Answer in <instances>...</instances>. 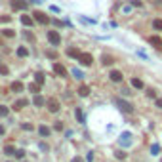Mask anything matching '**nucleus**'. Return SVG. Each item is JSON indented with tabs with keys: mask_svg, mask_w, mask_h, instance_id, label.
<instances>
[{
	"mask_svg": "<svg viewBox=\"0 0 162 162\" xmlns=\"http://www.w3.org/2000/svg\"><path fill=\"white\" fill-rule=\"evenodd\" d=\"M33 15H34V21H36V23H40V25H48V23L52 21V19H50L44 12H34Z\"/></svg>",
	"mask_w": 162,
	"mask_h": 162,
	"instance_id": "1",
	"label": "nucleus"
},
{
	"mask_svg": "<svg viewBox=\"0 0 162 162\" xmlns=\"http://www.w3.org/2000/svg\"><path fill=\"white\" fill-rule=\"evenodd\" d=\"M12 10H15V12H25L27 10V2L25 0H12Z\"/></svg>",
	"mask_w": 162,
	"mask_h": 162,
	"instance_id": "2",
	"label": "nucleus"
},
{
	"mask_svg": "<svg viewBox=\"0 0 162 162\" xmlns=\"http://www.w3.org/2000/svg\"><path fill=\"white\" fill-rule=\"evenodd\" d=\"M114 103H116V105H118L120 109H122L124 113H132V111H134V107L130 105L128 101H124V99H120V97H118V99H114Z\"/></svg>",
	"mask_w": 162,
	"mask_h": 162,
	"instance_id": "3",
	"label": "nucleus"
},
{
	"mask_svg": "<svg viewBox=\"0 0 162 162\" xmlns=\"http://www.w3.org/2000/svg\"><path fill=\"white\" fill-rule=\"evenodd\" d=\"M59 109H61V105H59V99H54V97H52V99H48V111H50V113H57Z\"/></svg>",
	"mask_w": 162,
	"mask_h": 162,
	"instance_id": "4",
	"label": "nucleus"
},
{
	"mask_svg": "<svg viewBox=\"0 0 162 162\" xmlns=\"http://www.w3.org/2000/svg\"><path fill=\"white\" fill-rule=\"evenodd\" d=\"M48 40H50L54 46H57V44L61 42V36H59V33H57V31H48Z\"/></svg>",
	"mask_w": 162,
	"mask_h": 162,
	"instance_id": "5",
	"label": "nucleus"
},
{
	"mask_svg": "<svg viewBox=\"0 0 162 162\" xmlns=\"http://www.w3.org/2000/svg\"><path fill=\"white\" fill-rule=\"evenodd\" d=\"M78 61H80V65H84V67H90L93 63V57L90 54H80V57H78Z\"/></svg>",
	"mask_w": 162,
	"mask_h": 162,
	"instance_id": "6",
	"label": "nucleus"
},
{
	"mask_svg": "<svg viewBox=\"0 0 162 162\" xmlns=\"http://www.w3.org/2000/svg\"><path fill=\"white\" fill-rule=\"evenodd\" d=\"M149 44L151 46H155L156 50H162V38L158 34H153V36H149Z\"/></svg>",
	"mask_w": 162,
	"mask_h": 162,
	"instance_id": "7",
	"label": "nucleus"
},
{
	"mask_svg": "<svg viewBox=\"0 0 162 162\" xmlns=\"http://www.w3.org/2000/svg\"><path fill=\"white\" fill-rule=\"evenodd\" d=\"M120 145L122 147H128V145H132V134H128V132H124L122 135H120Z\"/></svg>",
	"mask_w": 162,
	"mask_h": 162,
	"instance_id": "8",
	"label": "nucleus"
},
{
	"mask_svg": "<svg viewBox=\"0 0 162 162\" xmlns=\"http://www.w3.org/2000/svg\"><path fill=\"white\" fill-rule=\"evenodd\" d=\"M52 69H54V72L55 75H59V76H67V69L61 63H54V67H52Z\"/></svg>",
	"mask_w": 162,
	"mask_h": 162,
	"instance_id": "9",
	"label": "nucleus"
},
{
	"mask_svg": "<svg viewBox=\"0 0 162 162\" xmlns=\"http://www.w3.org/2000/svg\"><path fill=\"white\" fill-rule=\"evenodd\" d=\"M23 82H19V80H15V82H12V86H10V90L12 92H15V93H19V92H23Z\"/></svg>",
	"mask_w": 162,
	"mask_h": 162,
	"instance_id": "10",
	"label": "nucleus"
},
{
	"mask_svg": "<svg viewBox=\"0 0 162 162\" xmlns=\"http://www.w3.org/2000/svg\"><path fill=\"white\" fill-rule=\"evenodd\" d=\"M27 105H29L27 99H17V101L13 103V109H15V111H21V109H23V107H27Z\"/></svg>",
	"mask_w": 162,
	"mask_h": 162,
	"instance_id": "11",
	"label": "nucleus"
},
{
	"mask_svg": "<svg viewBox=\"0 0 162 162\" xmlns=\"http://www.w3.org/2000/svg\"><path fill=\"white\" fill-rule=\"evenodd\" d=\"M109 76H111V80L113 82H122V72H120V71H111V75H109Z\"/></svg>",
	"mask_w": 162,
	"mask_h": 162,
	"instance_id": "12",
	"label": "nucleus"
},
{
	"mask_svg": "<svg viewBox=\"0 0 162 162\" xmlns=\"http://www.w3.org/2000/svg\"><path fill=\"white\" fill-rule=\"evenodd\" d=\"M80 54H82V52L78 50V48H69V50H67V55H69V57H75V59H78Z\"/></svg>",
	"mask_w": 162,
	"mask_h": 162,
	"instance_id": "13",
	"label": "nucleus"
},
{
	"mask_svg": "<svg viewBox=\"0 0 162 162\" xmlns=\"http://www.w3.org/2000/svg\"><path fill=\"white\" fill-rule=\"evenodd\" d=\"M21 23L25 27H31V25L34 23V17H31V15H21Z\"/></svg>",
	"mask_w": 162,
	"mask_h": 162,
	"instance_id": "14",
	"label": "nucleus"
},
{
	"mask_svg": "<svg viewBox=\"0 0 162 162\" xmlns=\"http://www.w3.org/2000/svg\"><path fill=\"white\" fill-rule=\"evenodd\" d=\"M101 59H103V65H113V63H114V57H113V55H109V54H105V55L101 57Z\"/></svg>",
	"mask_w": 162,
	"mask_h": 162,
	"instance_id": "15",
	"label": "nucleus"
},
{
	"mask_svg": "<svg viewBox=\"0 0 162 162\" xmlns=\"http://www.w3.org/2000/svg\"><path fill=\"white\" fill-rule=\"evenodd\" d=\"M132 86H134V88H137V90H143V88H145V84L139 80V78H132Z\"/></svg>",
	"mask_w": 162,
	"mask_h": 162,
	"instance_id": "16",
	"label": "nucleus"
},
{
	"mask_svg": "<svg viewBox=\"0 0 162 162\" xmlns=\"http://www.w3.org/2000/svg\"><path fill=\"white\" fill-rule=\"evenodd\" d=\"M78 96H82V97L90 96V88H88V86H80V88H78Z\"/></svg>",
	"mask_w": 162,
	"mask_h": 162,
	"instance_id": "17",
	"label": "nucleus"
},
{
	"mask_svg": "<svg viewBox=\"0 0 162 162\" xmlns=\"http://www.w3.org/2000/svg\"><path fill=\"white\" fill-rule=\"evenodd\" d=\"M38 134L44 135V137H48V135H50V128L48 126H38Z\"/></svg>",
	"mask_w": 162,
	"mask_h": 162,
	"instance_id": "18",
	"label": "nucleus"
},
{
	"mask_svg": "<svg viewBox=\"0 0 162 162\" xmlns=\"http://www.w3.org/2000/svg\"><path fill=\"white\" fill-rule=\"evenodd\" d=\"M34 82H38V84L42 86L44 84V72H36V75H34Z\"/></svg>",
	"mask_w": 162,
	"mask_h": 162,
	"instance_id": "19",
	"label": "nucleus"
},
{
	"mask_svg": "<svg viewBox=\"0 0 162 162\" xmlns=\"http://www.w3.org/2000/svg\"><path fill=\"white\" fill-rule=\"evenodd\" d=\"M33 103H34V105H36V107H42V105H44V97H40V96H38V93H36V97L33 99Z\"/></svg>",
	"mask_w": 162,
	"mask_h": 162,
	"instance_id": "20",
	"label": "nucleus"
},
{
	"mask_svg": "<svg viewBox=\"0 0 162 162\" xmlns=\"http://www.w3.org/2000/svg\"><path fill=\"white\" fill-rule=\"evenodd\" d=\"M17 55L19 57H27L29 55V50L25 48V46H21V48H17Z\"/></svg>",
	"mask_w": 162,
	"mask_h": 162,
	"instance_id": "21",
	"label": "nucleus"
},
{
	"mask_svg": "<svg viewBox=\"0 0 162 162\" xmlns=\"http://www.w3.org/2000/svg\"><path fill=\"white\" fill-rule=\"evenodd\" d=\"M75 114H76V120H78V122H80V124H84V113H82L80 109H76Z\"/></svg>",
	"mask_w": 162,
	"mask_h": 162,
	"instance_id": "22",
	"label": "nucleus"
},
{
	"mask_svg": "<svg viewBox=\"0 0 162 162\" xmlns=\"http://www.w3.org/2000/svg\"><path fill=\"white\" fill-rule=\"evenodd\" d=\"M29 90L33 92V93H38V92H40V84H38V82H34V84H29Z\"/></svg>",
	"mask_w": 162,
	"mask_h": 162,
	"instance_id": "23",
	"label": "nucleus"
},
{
	"mask_svg": "<svg viewBox=\"0 0 162 162\" xmlns=\"http://www.w3.org/2000/svg\"><path fill=\"white\" fill-rule=\"evenodd\" d=\"M153 29L155 31H162V19H155V21H153Z\"/></svg>",
	"mask_w": 162,
	"mask_h": 162,
	"instance_id": "24",
	"label": "nucleus"
},
{
	"mask_svg": "<svg viewBox=\"0 0 162 162\" xmlns=\"http://www.w3.org/2000/svg\"><path fill=\"white\" fill-rule=\"evenodd\" d=\"M2 36H8V38H13V36H15V33H13L12 29H4V31H2Z\"/></svg>",
	"mask_w": 162,
	"mask_h": 162,
	"instance_id": "25",
	"label": "nucleus"
},
{
	"mask_svg": "<svg viewBox=\"0 0 162 162\" xmlns=\"http://www.w3.org/2000/svg\"><path fill=\"white\" fill-rule=\"evenodd\" d=\"M10 114V109L6 105H0V116H8Z\"/></svg>",
	"mask_w": 162,
	"mask_h": 162,
	"instance_id": "26",
	"label": "nucleus"
},
{
	"mask_svg": "<svg viewBox=\"0 0 162 162\" xmlns=\"http://www.w3.org/2000/svg\"><path fill=\"white\" fill-rule=\"evenodd\" d=\"M4 153H6V155H15L13 145H6V147H4Z\"/></svg>",
	"mask_w": 162,
	"mask_h": 162,
	"instance_id": "27",
	"label": "nucleus"
},
{
	"mask_svg": "<svg viewBox=\"0 0 162 162\" xmlns=\"http://www.w3.org/2000/svg\"><path fill=\"white\" fill-rule=\"evenodd\" d=\"M23 34H25V38H27L29 42H34V34H33V33H29V31H25Z\"/></svg>",
	"mask_w": 162,
	"mask_h": 162,
	"instance_id": "28",
	"label": "nucleus"
},
{
	"mask_svg": "<svg viewBox=\"0 0 162 162\" xmlns=\"http://www.w3.org/2000/svg\"><path fill=\"white\" fill-rule=\"evenodd\" d=\"M10 69H8V65H4V63H0V75H8Z\"/></svg>",
	"mask_w": 162,
	"mask_h": 162,
	"instance_id": "29",
	"label": "nucleus"
},
{
	"mask_svg": "<svg viewBox=\"0 0 162 162\" xmlns=\"http://www.w3.org/2000/svg\"><path fill=\"white\" fill-rule=\"evenodd\" d=\"M114 156H116L118 160H124V158H126V153H124V151H116V153H114Z\"/></svg>",
	"mask_w": 162,
	"mask_h": 162,
	"instance_id": "30",
	"label": "nucleus"
},
{
	"mask_svg": "<svg viewBox=\"0 0 162 162\" xmlns=\"http://www.w3.org/2000/svg\"><path fill=\"white\" fill-rule=\"evenodd\" d=\"M10 15H0V23H10Z\"/></svg>",
	"mask_w": 162,
	"mask_h": 162,
	"instance_id": "31",
	"label": "nucleus"
},
{
	"mask_svg": "<svg viewBox=\"0 0 162 162\" xmlns=\"http://www.w3.org/2000/svg\"><path fill=\"white\" fill-rule=\"evenodd\" d=\"M23 156H25V151H23V149L15 151V158H23Z\"/></svg>",
	"mask_w": 162,
	"mask_h": 162,
	"instance_id": "32",
	"label": "nucleus"
},
{
	"mask_svg": "<svg viewBox=\"0 0 162 162\" xmlns=\"http://www.w3.org/2000/svg\"><path fill=\"white\" fill-rule=\"evenodd\" d=\"M158 151H160V147H158V145H153V147H151V153H153V155H158Z\"/></svg>",
	"mask_w": 162,
	"mask_h": 162,
	"instance_id": "33",
	"label": "nucleus"
},
{
	"mask_svg": "<svg viewBox=\"0 0 162 162\" xmlns=\"http://www.w3.org/2000/svg\"><path fill=\"white\" fill-rule=\"evenodd\" d=\"M132 4H134L135 8H141V6H143V2H141V0H132Z\"/></svg>",
	"mask_w": 162,
	"mask_h": 162,
	"instance_id": "34",
	"label": "nucleus"
},
{
	"mask_svg": "<svg viewBox=\"0 0 162 162\" xmlns=\"http://www.w3.org/2000/svg\"><path fill=\"white\" fill-rule=\"evenodd\" d=\"M46 55H48L50 59H57V54H55V52H48V54H46Z\"/></svg>",
	"mask_w": 162,
	"mask_h": 162,
	"instance_id": "35",
	"label": "nucleus"
},
{
	"mask_svg": "<svg viewBox=\"0 0 162 162\" xmlns=\"http://www.w3.org/2000/svg\"><path fill=\"white\" fill-rule=\"evenodd\" d=\"M23 130H27V132H31V130H34L33 124H23Z\"/></svg>",
	"mask_w": 162,
	"mask_h": 162,
	"instance_id": "36",
	"label": "nucleus"
},
{
	"mask_svg": "<svg viewBox=\"0 0 162 162\" xmlns=\"http://www.w3.org/2000/svg\"><path fill=\"white\" fill-rule=\"evenodd\" d=\"M72 75H75V78H82V72L78 71V69H75V71H72Z\"/></svg>",
	"mask_w": 162,
	"mask_h": 162,
	"instance_id": "37",
	"label": "nucleus"
},
{
	"mask_svg": "<svg viewBox=\"0 0 162 162\" xmlns=\"http://www.w3.org/2000/svg\"><path fill=\"white\" fill-rule=\"evenodd\" d=\"M72 162H84V158H82V156H75V158H72Z\"/></svg>",
	"mask_w": 162,
	"mask_h": 162,
	"instance_id": "38",
	"label": "nucleus"
},
{
	"mask_svg": "<svg viewBox=\"0 0 162 162\" xmlns=\"http://www.w3.org/2000/svg\"><path fill=\"white\" fill-rule=\"evenodd\" d=\"M147 96H149V97H155L156 93H155V90H147Z\"/></svg>",
	"mask_w": 162,
	"mask_h": 162,
	"instance_id": "39",
	"label": "nucleus"
},
{
	"mask_svg": "<svg viewBox=\"0 0 162 162\" xmlns=\"http://www.w3.org/2000/svg\"><path fill=\"white\" fill-rule=\"evenodd\" d=\"M55 130H59V132H61V130H63V124H61V122H57V124H55Z\"/></svg>",
	"mask_w": 162,
	"mask_h": 162,
	"instance_id": "40",
	"label": "nucleus"
},
{
	"mask_svg": "<svg viewBox=\"0 0 162 162\" xmlns=\"http://www.w3.org/2000/svg\"><path fill=\"white\" fill-rule=\"evenodd\" d=\"M38 147H40V149H42V151H48V145H46V143H40V145H38Z\"/></svg>",
	"mask_w": 162,
	"mask_h": 162,
	"instance_id": "41",
	"label": "nucleus"
},
{
	"mask_svg": "<svg viewBox=\"0 0 162 162\" xmlns=\"http://www.w3.org/2000/svg\"><path fill=\"white\" fill-rule=\"evenodd\" d=\"M86 158H88V162H92V160H93V153H88Z\"/></svg>",
	"mask_w": 162,
	"mask_h": 162,
	"instance_id": "42",
	"label": "nucleus"
},
{
	"mask_svg": "<svg viewBox=\"0 0 162 162\" xmlns=\"http://www.w3.org/2000/svg\"><path fill=\"white\" fill-rule=\"evenodd\" d=\"M156 107H158V109H162V99H156Z\"/></svg>",
	"mask_w": 162,
	"mask_h": 162,
	"instance_id": "43",
	"label": "nucleus"
},
{
	"mask_svg": "<svg viewBox=\"0 0 162 162\" xmlns=\"http://www.w3.org/2000/svg\"><path fill=\"white\" fill-rule=\"evenodd\" d=\"M4 132H6V130H4V126H0V135H4Z\"/></svg>",
	"mask_w": 162,
	"mask_h": 162,
	"instance_id": "44",
	"label": "nucleus"
},
{
	"mask_svg": "<svg viewBox=\"0 0 162 162\" xmlns=\"http://www.w3.org/2000/svg\"><path fill=\"white\" fill-rule=\"evenodd\" d=\"M0 46H4V40L2 38H0Z\"/></svg>",
	"mask_w": 162,
	"mask_h": 162,
	"instance_id": "45",
	"label": "nucleus"
},
{
	"mask_svg": "<svg viewBox=\"0 0 162 162\" xmlns=\"http://www.w3.org/2000/svg\"><path fill=\"white\" fill-rule=\"evenodd\" d=\"M33 2H42V0H33Z\"/></svg>",
	"mask_w": 162,
	"mask_h": 162,
	"instance_id": "46",
	"label": "nucleus"
},
{
	"mask_svg": "<svg viewBox=\"0 0 162 162\" xmlns=\"http://www.w3.org/2000/svg\"><path fill=\"white\" fill-rule=\"evenodd\" d=\"M158 2H160V4H162V0H158Z\"/></svg>",
	"mask_w": 162,
	"mask_h": 162,
	"instance_id": "47",
	"label": "nucleus"
},
{
	"mask_svg": "<svg viewBox=\"0 0 162 162\" xmlns=\"http://www.w3.org/2000/svg\"><path fill=\"white\" fill-rule=\"evenodd\" d=\"M160 162H162V158H160Z\"/></svg>",
	"mask_w": 162,
	"mask_h": 162,
	"instance_id": "48",
	"label": "nucleus"
}]
</instances>
